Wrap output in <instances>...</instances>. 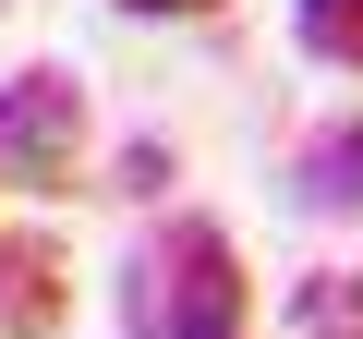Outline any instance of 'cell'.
Wrapping results in <instances>:
<instances>
[{
    "label": "cell",
    "mask_w": 363,
    "mask_h": 339,
    "mask_svg": "<svg viewBox=\"0 0 363 339\" xmlns=\"http://www.w3.org/2000/svg\"><path fill=\"white\" fill-rule=\"evenodd\" d=\"M291 315H303V339H363V267L303 279V291H291Z\"/></svg>",
    "instance_id": "cell-6"
},
{
    "label": "cell",
    "mask_w": 363,
    "mask_h": 339,
    "mask_svg": "<svg viewBox=\"0 0 363 339\" xmlns=\"http://www.w3.org/2000/svg\"><path fill=\"white\" fill-rule=\"evenodd\" d=\"M157 182H169V145H121V182L109 194H157Z\"/></svg>",
    "instance_id": "cell-7"
},
{
    "label": "cell",
    "mask_w": 363,
    "mask_h": 339,
    "mask_svg": "<svg viewBox=\"0 0 363 339\" xmlns=\"http://www.w3.org/2000/svg\"><path fill=\"white\" fill-rule=\"evenodd\" d=\"M73 315V255L49 230H0V339H61Z\"/></svg>",
    "instance_id": "cell-3"
},
{
    "label": "cell",
    "mask_w": 363,
    "mask_h": 339,
    "mask_svg": "<svg viewBox=\"0 0 363 339\" xmlns=\"http://www.w3.org/2000/svg\"><path fill=\"white\" fill-rule=\"evenodd\" d=\"M121 327L133 339H255V267L218 218H169L133 279H121Z\"/></svg>",
    "instance_id": "cell-1"
},
{
    "label": "cell",
    "mask_w": 363,
    "mask_h": 339,
    "mask_svg": "<svg viewBox=\"0 0 363 339\" xmlns=\"http://www.w3.org/2000/svg\"><path fill=\"white\" fill-rule=\"evenodd\" d=\"M85 157H97V109L73 61H25L0 85V194H85Z\"/></svg>",
    "instance_id": "cell-2"
},
{
    "label": "cell",
    "mask_w": 363,
    "mask_h": 339,
    "mask_svg": "<svg viewBox=\"0 0 363 339\" xmlns=\"http://www.w3.org/2000/svg\"><path fill=\"white\" fill-rule=\"evenodd\" d=\"M121 13H145V25H206V13H230V0H121Z\"/></svg>",
    "instance_id": "cell-8"
},
{
    "label": "cell",
    "mask_w": 363,
    "mask_h": 339,
    "mask_svg": "<svg viewBox=\"0 0 363 339\" xmlns=\"http://www.w3.org/2000/svg\"><path fill=\"white\" fill-rule=\"evenodd\" d=\"M291 37L327 73H363V0H291Z\"/></svg>",
    "instance_id": "cell-5"
},
{
    "label": "cell",
    "mask_w": 363,
    "mask_h": 339,
    "mask_svg": "<svg viewBox=\"0 0 363 339\" xmlns=\"http://www.w3.org/2000/svg\"><path fill=\"white\" fill-rule=\"evenodd\" d=\"M291 194H303V206L363 218V121H339V133H315V145L291 157Z\"/></svg>",
    "instance_id": "cell-4"
},
{
    "label": "cell",
    "mask_w": 363,
    "mask_h": 339,
    "mask_svg": "<svg viewBox=\"0 0 363 339\" xmlns=\"http://www.w3.org/2000/svg\"><path fill=\"white\" fill-rule=\"evenodd\" d=\"M0 13H13V0H0Z\"/></svg>",
    "instance_id": "cell-9"
}]
</instances>
